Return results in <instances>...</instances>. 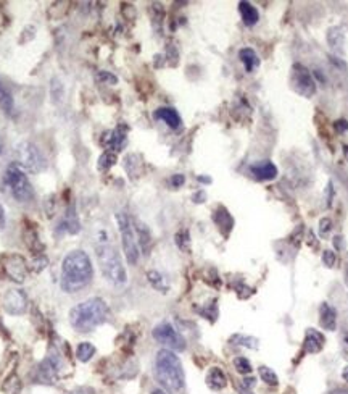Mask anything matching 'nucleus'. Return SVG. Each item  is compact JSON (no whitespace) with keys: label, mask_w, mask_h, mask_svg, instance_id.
Masks as SVG:
<instances>
[{"label":"nucleus","mask_w":348,"mask_h":394,"mask_svg":"<svg viewBox=\"0 0 348 394\" xmlns=\"http://www.w3.org/2000/svg\"><path fill=\"white\" fill-rule=\"evenodd\" d=\"M94 278V266L84 250H71L62 263L60 286L65 293H79L90 284Z\"/></svg>","instance_id":"obj_1"},{"label":"nucleus","mask_w":348,"mask_h":394,"mask_svg":"<svg viewBox=\"0 0 348 394\" xmlns=\"http://www.w3.org/2000/svg\"><path fill=\"white\" fill-rule=\"evenodd\" d=\"M108 306L100 297H92L79 302L69 310V323L79 333H87L100 327L108 318Z\"/></svg>","instance_id":"obj_2"},{"label":"nucleus","mask_w":348,"mask_h":394,"mask_svg":"<svg viewBox=\"0 0 348 394\" xmlns=\"http://www.w3.org/2000/svg\"><path fill=\"white\" fill-rule=\"evenodd\" d=\"M155 373L160 385L168 391H181L185 385L182 362L171 349L158 351L155 359Z\"/></svg>","instance_id":"obj_3"},{"label":"nucleus","mask_w":348,"mask_h":394,"mask_svg":"<svg viewBox=\"0 0 348 394\" xmlns=\"http://www.w3.org/2000/svg\"><path fill=\"white\" fill-rule=\"evenodd\" d=\"M95 254H97V260L100 265L102 275L107 278V281H110L114 286L126 284L127 273H126V268L123 265L118 249L111 244H102V246H97Z\"/></svg>","instance_id":"obj_4"},{"label":"nucleus","mask_w":348,"mask_h":394,"mask_svg":"<svg viewBox=\"0 0 348 394\" xmlns=\"http://www.w3.org/2000/svg\"><path fill=\"white\" fill-rule=\"evenodd\" d=\"M15 158L16 165L31 173H41L47 165L41 149L29 141H21L15 146Z\"/></svg>","instance_id":"obj_5"},{"label":"nucleus","mask_w":348,"mask_h":394,"mask_svg":"<svg viewBox=\"0 0 348 394\" xmlns=\"http://www.w3.org/2000/svg\"><path fill=\"white\" fill-rule=\"evenodd\" d=\"M5 181L11 191V195L15 197L18 202H29L34 197V189L26 176V173L16 164L8 165L5 171Z\"/></svg>","instance_id":"obj_6"},{"label":"nucleus","mask_w":348,"mask_h":394,"mask_svg":"<svg viewBox=\"0 0 348 394\" xmlns=\"http://www.w3.org/2000/svg\"><path fill=\"white\" fill-rule=\"evenodd\" d=\"M116 222H118V228H120V235H121V244H123V250L126 260L129 265H136L139 260V244L136 239V233L131 223V218L127 217V213L120 212L116 213Z\"/></svg>","instance_id":"obj_7"},{"label":"nucleus","mask_w":348,"mask_h":394,"mask_svg":"<svg viewBox=\"0 0 348 394\" xmlns=\"http://www.w3.org/2000/svg\"><path fill=\"white\" fill-rule=\"evenodd\" d=\"M290 84H292V89L295 92H298L300 96H303L306 99L316 94V83L311 76V71L301 63H295L292 66V71H290Z\"/></svg>","instance_id":"obj_8"},{"label":"nucleus","mask_w":348,"mask_h":394,"mask_svg":"<svg viewBox=\"0 0 348 394\" xmlns=\"http://www.w3.org/2000/svg\"><path fill=\"white\" fill-rule=\"evenodd\" d=\"M152 334H153L155 341L166 346L171 351H184L185 349V339L168 321H163V323H160V325H157L153 328Z\"/></svg>","instance_id":"obj_9"},{"label":"nucleus","mask_w":348,"mask_h":394,"mask_svg":"<svg viewBox=\"0 0 348 394\" xmlns=\"http://www.w3.org/2000/svg\"><path fill=\"white\" fill-rule=\"evenodd\" d=\"M2 304L7 314L10 315H21L28 309V297L21 289H8L4 294Z\"/></svg>","instance_id":"obj_10"},{"label":"nucleus","mask_w":348,"mask_h":394,"mask_svg":"<svg viewBox=\"0 0 348 394\" xmlns=\"http://www.w3.org/2000/svg\"><path fill=\"white\" fill-rule=\"evenodd\" d=\"M5 268L7 273L10 275V278L16 283H23L26 280V265H25V259L20 256H10L5 262Z\"/></svg>","instance_id":"obj_11"},{"label":"nucleus","mask_w":348,"mask_h":394,"mask_svg":"<svg viewBox=\"0 0 348 394\" xmlns=\"http://www.w3.org/2000/svg\"><path fill=\"white\" fill-rule=\"evenodd\" d=\"M250 173L260 181H269L277 176V167L269 160H263V162H258V164L252 165Z\"/></svg>","instance_id":"obj_12"},{"label":"nucleus","mask_w":348,"mask_h":394,"mask_svg":"<svg viewBox=\"0 0 348 394\" xmlns=\"http://www.w3.org/2000/svg\"><path fill=\"white\" fill-rule=\"evenodd\" d=\"M324 343H326V338H324L322 333H319L315 328H308L306 330L303 346H305V351L308 354H318V352H321V349L324 347Z\"/></svg>","instance_id":"obj_13"},{"label":"nucleus","mask_w":348,"mask_h":394,"mask_svg":"<svg viewBox=\"0 0 348 394\" xmlns=\"http://www.w3.org/2000/svg\"><path fill=\"white\" fill-rule=\"evenodd\" d=\"M319 323L324 330H329V331H334L335 327H337V312H335V309L332 306H329L327 302L321 304Z\"/></svg>","instance_id":"obj_14"},{"label":"nucleus","mask_w":348,"mask_h":394,"mask_svg":"<svg viewBox=\"0 0 348 394\" xmlns=\"http://www.w3.org/2000/svg\"><path fill=\"white\" fill-rule=\"evenodd\" d=\"M327 42L335 53H345V32L340 26H334L327 31Z\"/></svg>","instance_id":"obj_15"},{"label":"nucleus","mask_w":348,"mask_h":394,"mask_svg":"<svg viewBox=\"0 0 348 394\" xmlns=\"http://www.w3.org/2000/svg\"><path fill=\"white\" fill-rule=\"evenodd\" d=\"M155 118L165 121L169 126V128H172V130H178L179 126H181V123H182L179 113L174 109H171V107H161V109H158L155 112Z\"/></svg>","instance_id":"obj_16"},{"label":"nucleus","mask_w":348,"mask_h":394,"mask_svg":"<svg viewBox=\"0 0 348 394\" xmlns=\"http://www.w3.org/2000/svg\"><path fill=\"white\" fill-rule=\"evenodd\" d=\"M206 385H208V388H211L213 391H219V389L226 388L227 377L224 375V372H223L221 368L211 367L210 372H208V375H206Z\"/></svg>","instance_id":"obj_17"},{"label":"nucleus","mask_w":348,"mask_h":394,"mask_svg":"<svg viewBox=\"0 0 348 394\" xmlns=\"http://www.w3.org/2000/svg\"><path fill=\"white\" fill-rule=\"evenodd\" d=\"M213 220L215 223L219 226V229L223 231L224 236H227L230 233L232 226H234V220H232V217L229 215V212L226 210L224 207H218L215 210V215H213Z\"/></svg>","instance_id":"obj_18"},{"label":"nucleus","mask_w":348,"mask_h":394,"mask_svg":"<svg viewBox=\"0 0 348 394\" xmlns=\"http://www.w3.org/2000/svg\"><path fill=\"white\" fill-rule=\"evenodd\" d=\"M239 11H240V16L243 20L247 26H253L257 25L258 20H260V13L257 7H253L250 2H240L239 4Z\"/></svg>","instance_id":"obj_19"},{"label":"nucleus","mask_w":348,"mask_h":394,"mask_svg":"<svg viewBox=\"0 0 348 394\" xmlns=\"http://www.w3.org/2000/svg\"><path fill=\"white\" fill-rule=\"evenodd\" d=\"M60 229H62V233H69V235L79 233L81 226H79L76 212H73V208H69V210L66 212V215H65V218L60 222Z\"/></svg>","instance_id":"obj_20"},{"label":"nucleus","mask_w":348,"mask_h":394,"mask_svg":"<svg viewBox=\"0 0 348 394\" xmlns=\"http://www.w3.org/2000/svg\"><path fill=\"white\" fill-rule=\"evenodd\" d=\"M239 59H240V62L243 63V66H245V69L248 73H252L253 69L260 65V59H258L257 52H255L253 49H250V47L242 49L239 52Z\"/></svg>","instance_id":"obj_21"},{"label":"nucleus","mask_w":348,"mask_h":394,"mask_svg":"<svg viewBox=\"0 0 348 394\" xmlns=\"http://www.w3.org/2000/svg\"><path fill=\"white\" fill-rule=\"evenodd\" d=\"M136 233H137V238H139V246L142 247L144 254L147 256L148 250H150V244H152V235H150L148 228L141 222H136Z\"/></svg>","instance_id":"obj_22"},{"label":"nucleus","mask_w":348,"mask_h":394,"mask_svg":"<svg viewBox=\"0 0 348 394\" xmlns=\"http://www.w3.org/2000/svg\"><path fill=\"white\" fill-rule=\"evenodd\" d=\"M147 278H148V283L152 284L157 291H160V293H168V283H166V280H165V276L161 275L160 272H157V270H152V272H148L147 273Z\"/></svg>","instance_id":"obj_23"},{"label":"nucleus","mask_w":348,"mask_h":394,"mask_svg":"<svg viewBox=\"0 0 348 394\" xmlns=\"http://www.w3.org/2000/svg\"><path fill=\"white\" fill-rule=\"evenodd\" d=\"M0 109H2L4 113H7V115H13V112H15L13 97H11L10 92L2 86V83H0Z\"/></svg>","instance_id":"obj_24"},{"label":"nucleus","mask_w":348,"mask_h":394,"mask_svg":"<svg viewBox=\"0 0 348 394\" xmlns=\"http://www.w3.org/2000/svg\"><path fill=\"white\" fill-rule=\"evenodd\" d=\"M124 144H126V134L121 131V128H118V130H114V131L107 134V146L110 149L121 150Z\"/></svg>","instance_id":"obj_25"},{"label":"nucleus","mask_w":348,"mask_h":394,"mask_svg":"<svg viewBox=\"0 0 348 394\" xmlns=\"http://www.w3.org/2000/svg\"><path fill=\"white\" fill-rule=\"evenodd\" d=\"M95 355V346L92 343H81L76 347V357L81 362H89Z\"/></svg>","instance_id":"obj_26"},{"label":"nucleus","mask_w":348,"mask_h":394,"mask_svg":"<svg viewBox=\"0 0 348 394\" xmlns=\"http://www.w3.org/2000/svg\"><path fill=\"white\" fill-rule=\"evenodd\" d=\"M230 343L248 347V349H258V344H260V341L257 338H253V336H243V334H234L230 338Z\"/></svg>","instance_id":"obj_27"},{"label":"nucleus","mask_w":348,"mask_h":394,"mask_svg":"<svg viewBox=\"0 0 348 394\" xmlns=\"http://www.w3.org/2000/svg\"><path fill=\"white\" fill-rule=\"evenodd\" d=\"M258 373H260V378L264 381L266 385H269V386H277V385H279V378H277L276 372H273V368L266 367V365H261L258 368Z\"/></svg>","instance_id":"obj_28"},{"label":"nucleus","mask_w":348,"mask_h":394,"mask_svg":"<svg viewBox=\"0 0 348 394\" xmlns=\"http://www.w3.org/2000/svg\"><path fill=\"white\" fill-rule=\"evenodd\" d=\"M176 244L181 250L184 252H189L190 249V236H189V231L187 229H181L179 233L176 235Z\"/></svg>","instance_id":"obj_29"},{"label":"nucleus","mask_w":348,"mask_h":394,"mask_svg":"<svg viewBox=\"0 0 348 394\" xmlns=\"http://www.w3.org/2000/svg\"><path fill=\"white\" fill-rule=\"evenodd\" d=\"M234 367H236V370L239 373H242V375H248V373H252V364H250V361L247 357H236L234 359Z\"/></svg>","instance_id":"obj_30"},{"label":"nucleus","mask_w":348,"mask_h":394,"mask_svg":"<svg viewBox=\"0 0 348 394\" xmlns=\"http://www.w3.org/2000/svg\"><path fill=\"white\" fill-rule=\"evenodd\" d=\"M50 94L53 102H58L63 99V83L58 78L52 79V84H50Z\"/></svg>","instance_id":"obj_31"},{"label":"nucleus","mask_w":348,"mask_h":394,"mask_svg":"<svg viewBox=\"0 0 348 394\" xmlns=\"http://www.w3.org/2000/svg\"><path fill=\"white\" fill-rule=\"evenodd\" d=\"M114 162H116V155L113 152H105L99 158V168L100 170H108L110 167L114 165Z\"/></svg>","instance_id":"obj_32"},{"label":"nucleus","mask_w":348,"mask_h":394,"mask_svg":"<svg viewBox=\"0 0 348 394\" xmlns=\"http://www.w3.org/2000/svg\"><path fill=\"white\" fill-rule=\"evenodd\" d=\"M97 81L100 84H116L118 83V78H116L114 75H111V73H108V71H100V73H97Z\"/></svg>","instance_id":"obj_33"},{"label":"nucleus","mask_w":348,"mask_h":394,"mask_svg":"<svg viewBox=\"0 0 348 394\" xmlns=\"http://www.w3.org/2000/svg\"><path fill=\"white\" fill-rule=\"evenodd\" d=\"M332 229V222L329 218H322L319 222V235L321 236H327L329 231Z\"/></svg>","instance_id":"obj_34"},{"label":"nucleus","mask_w":348,"mask_h":394,"mask_svg":"<svg viewBox=\"0 0 348 394\" xmlns=\"http://www.w3.org/2000/svg\"><path fill=\"white\" fill-rule=\"evenodd\" d=\"M322 263L326 265V266H334V263H335V254L332 252V250H324L322 252Z\"/></svg>","instance_id":"obj_35"},{"label":"nucleus","mask_w":348,"mask_h":394,"mask_svg":"<svg viewBox=\"0 0 348 394\" xmlns=\"http://www.w3.org/2000/svg\"><path fill=\"white\" fill-rule=\"evenodd\" d=\"M47 265H49V260L45 259L44 256H41V257H37L36 260H34V270H36V272H42Z\"/></svg>","instance_id":"obj_36"},{"label":"nucleus","mask_w":348,"mask_h":394,"mask_svg":"<svg viewBox=\"0 0 348 394\" xmlns=\"http://www.w3.org/2000/svg\"><path fill=\"white\" fill-rule=\"evenodd\" d=\"M169 181H171V184H172L174 188H179V186H182V184H184L185 178H184V175H174Z\"/></svg>","instance_id":"obj_37"},{"label":"nucleus","mask_w":348,"mask_h":394,"mask_svg":"<svg viewBox=\"0 0 348 394\" xmlns=\"http://www.w3.org/2000/svg\"><path fill=\"white\" fill-rule=\"evenodd\" d=\"M335 130H337L339 133L346 131V130H348V123H346L345 120H339V121H335Z\"/></svg>","instance_id":"obj_38"},{"label":"nucleus","mask_w":348,"mask_h":394,"mask_svg":"<svg viewBox=\"0 0 348 394\" xmlns=\"http://www.w3.org/2000/svg\"><path fill=\"white\" fill-rule=\"evenodd\" d=\"M255 383H257V381H255V378H243L242 380V386L243 388H247V389H252L253 386H255Z\"/></svg>","instance_id":"obj_39"},{"label":"nucleus","mask_w":348,"mask_h":394,"mask_svg":"<svg viewBox=\"0 0 348 394\" xmlns=\"http://www.w3.org/2000/svg\"><path fill=\"white\" fill-rule=\"evenodd\" d=\"M4 226H5V210H4V207L0 205V229Z\"/></svg>","instance_id":"obj_40"},{"label":"nucleus","mask_w":348,"mask_h":394,"mask_svg":"<svg viewBox=\"0 0 348 394\" xmlns=\"http://www.w3.org/2000/svg\"><path fill=\"white\" fill-rule=\"evenodd\" d=\"M342 239H343L342 236H335L334 238V244H335V247H337V249H340L343 246V241Z\"/></svg>","instance_id":"obj_41"},{"label":"nucleus","mask_w":348,"mask_h":394,"mask_svg":"<svg viewBox=\"0 0 348 394\" xmlns=\"http://www.w3.org/2000/svg\"><path fill=\"white\" fill-rule=\"evenodd\" d=\"M327 191H329V197H327V205L331 207V202H332V183L327 184Z\"/></svg>","instance_id":"obj_42"},{"label":"nucleus","mask_w":348,"mask_h":394,"mask_svg":"<svg viewBox=\"0 0 348 394\" xmlns=\"http://www.w3.org/2000/svg\"><path fill=\"white\" fill-rule=\"evenodd\" d=\"M342 377H343V380L346 381V383H348V365L343 368V372H342Z\"/></svg>","instance_id":"obj_43"},{"label":"nucleus","mask_w":348,"mask_h":394,"mask_svg":"<svg viewBox=\"0 0 348 394\" xmlns=\"http://www.w3.org/2000/svg\"><path fill=\"white\" fill-rule=\"evenodd\" d=\"M240 394H252V391L250 389H247V388H243V386H240Z\"/></svg>","instance_id":"obj_44"},{"label":"nucleus","mask_w":348,"mask_h":394,"mask_svg":"<svg viewBox=\"0 0 348 394\" xmlns=\"http://www.w3.org/2000/svg\"><path fill=\"white\" fill-rule=\"evenodd\" d=\"M150 394H166V392H165L163 389H153V391L150 392Z\"/></svg>","instance_id":"obj_45"},{"label":"nucleus","mask_w":348,"mask_h":394,"mask_svg":"<svg viewBox=\"0 0 348 394\" xmlns=\"http://www.w3.org/2000/svg\"><path fill=\"white\" fill-rule=\"evenodd\" d=\"M332 394H348V391H343V389H337V391H334Z\"/></svg>","instance_id":"obj_46"},{"label":"nucleus","mask_w":348,"mask_h":394,"mask_svg":"<svg viewBox=\"0 0 348 394\" xmlns=\"http://www.w3.org/2000/svg\"><path fill=\"white\" fill-rule=\"evenodd\" d=\"M343 150H345V157H346V160H348V146H345Z\"/></svg>","instance_id":"obj_47"},{"label":"nucleus","mask_w":348,"mask_h":394,"mask_svg":"<svg viewBox=\"0 0 348 394\" xmlns=\"http://www.w3.org/2000/svg\"><path fill=\"white\" fill-rule=\"evenodd\" d=\"M345 278H346V284H348V265H346V273H345Z\"/></svg>","instance_id":"obj_48"},{"label":"nucleus","mask_w":348,"mask_h":394,"mask_svg":"<svg viewBox=\"0 0 348 394\" xmlns=\"http://www.w3.org/2000/svg\"><path fill=\"white\" fill-rule=\"evenodd\" d=\"M0 154H2V141H0Z\"/></svg>","instance_id":"obj_49"}]
</instances>
